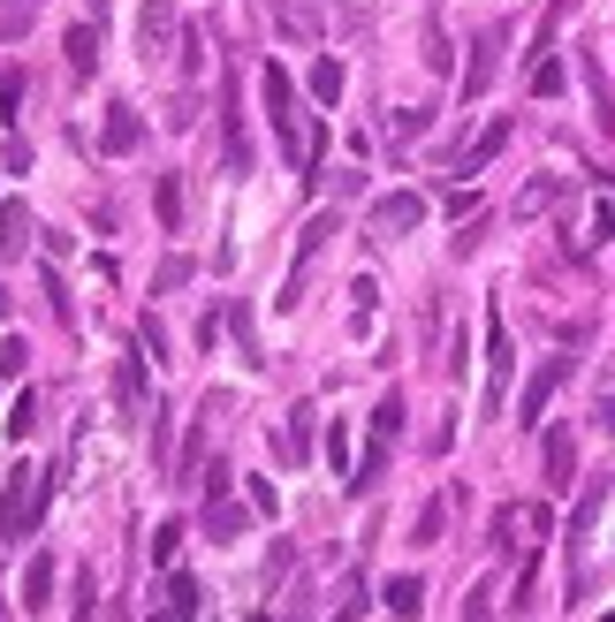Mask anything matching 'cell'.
I'll use <instances>...</instances> for the list:
<instances>
[{"instance_id":"7","label":"cell","mask_w":615,"mask_h":622,"mask_svg":"<svg viewBox=\"0 0 615 622\" xmlns=\"http://www.w3.org/2000/svg\"><path fill=\"white\" fill-rule=\"evenodd\" d=\"M220 160L236 167H251V129H244V91H236V77L220 83Z\"/></svg>"},{"instance_id":"36","label":"cell","mask_w":615,"mask_h":622,"mask_svg":"<svg viewBox=\"0 0 615 622\" xmlns=\"http://www.w3.org/2000/svg\"><path fill=\"white\" fill-rule=\"evenodd\" d=\"M426 69L448 77V31H440V16H426Z\"/></svg>"},{"instance_id":"33","label":"cell","mask_w":615,"mask_h":622,"mask_svg":"<svg viewBox=\"0 0 615 622\" xmlns=\"http://www.w3.org/2000/svg\"><path fill=\"white\" fill-rule=\"evenodd\" d=\"M373 304H380L373 274H357V282H350V319H357V327H373Z\"/></svg>"},{"instance_id":"14","label":"cell","mask_w":615,"mask_h":622,"mask_svg":"<svg viewBox=\"0 0 615 622\" xmlns=\"http://www.w3.org/2000/svg\"><path fill=\"white\" fill-rule=\"evenodd\" d=\"M228 342H236V357H244L251 373H259V365H266V342H259V312H251V304H228Z\"/></svg>"},{"instance_id":"16","label":"cell","mask_w":615,"mask_h":622,"mask_svg":"<svg viewBox=\"0 0 615 622\" xmlns=\"http://www.w3.org/2000/svg\"><path fill=\"white\" fill-rule=\"evenodd\" d=\"M380 608L396 622H418V608H426V577H388L380 584Z\"/></svg>"},{"instance_id":"51","label":"cell","mask_w":615,"mask_h":622,"mask_svg":"<svg viewBox=\"0 0 615 622\" xmlns=\"http://www.w3.org/2000/svg\"><path fill=\"white\" fill-rule=\"evenodd\" d=\"M350 8H357V0H350Z\"/></svg>"},{"instance_id":"6","label":"cell","mask_w":615,"mask_h":622,"mask_svg":"<svg viewBox=\"0 0 615 622\" xmlns=\"http://www.w3.org/2000/svg\"><path fill=\"white\" fill-rule=\"evenodd\" d=\"M555 532V516L539 509V501H509L502 516H494V546H539Z\"/></svg>"},{"instance_id":"8","label":"cell","mask_w":615,"mask_h":622,"mask_svg":"<svg viewBox=\"0 0 615 622\" xmlns=\"http://www.w3.org/2000/svg\"><path fill=\"white\" fill-rule=\"evenodd\" d=\"M571 379V357H539V373L525 379V395H517V425H539V411L555 403V387Z\"/></svg>"},{"instance_id":"11","label":"cell","mask_w":615,"mask_h":622,"mask_svg":"<svg viewBox=\"0 0 615 622\" xmlns=\"http://www.w3.org/2000/svg\"><path fill=\"white\" fill-rule=\"evenodd\" d=\"M137 145H145V115L115 99V107H107V122H99V152H115V160H130Z\"/></svg>"},{"instance_id":"19","label":"cell","mask_w":615,"mask_h":622,"mask_svg":"<svg viewBox=\"0 0 615 622\" xmlns=\"http://www.w3.org/2000/svg\"><path fill=\"white\" fill-rule=\"evenodd\" d=\"M577 77H585V91H593V122L615 129V91H608V77H601V61H593V53H577Z\"/></svg>"},{"instance_id":"39","label":"cell","mask_w":615,"mask_h":622,"mask_svg":"<svg viewBox=\"0 0 615 622\" xmlns=\"http://www.w3.org/2000/svg\"><path fill=\"white\" fill-rule=\"evenodd\" d=\"M182 77L190 83L206 77V39H198V31H182Z\"/></svg>"},{"instance_id":"42","label":"cell","mask_w":615,"mask_h":622,"mask_svg":"<svg viewBox=\"0 0 615 622\" xmlns=\"http://www.w3.org/2000/svg\"><path fill=\"white\" fill-rule=\"evenodd\" d=\"M39 289H46V304H53V319H69V289H61V274H53V266L39 274Z\"/></svg>"},{"instance_id":"38","label":"cell","mask_w":615,"mask_h":622,"mask_svg":"<svg viewBox=\"0 0 615 622\" xmlns=\"http://www.w3.org/2000/svg\"><path fill=\"white\" fill-rule=\"evenodd\" d=\"M16 115H23V77L8 69V77H0V122H16Z\"/></svg>"},{"instance_id":"12","label":"cell","mask_w":615,"mask_h":622,"mask_svg":"<svg viewBox=\"0 0 615 622\" xmlns=\"http://www.w3.org/2000/svg\"><path fill=\"white\" fill-rule=\"evenodd\" d=\"M115 403H122V417H152V387H145V357H122V365H115Z\"/></svg>"},{"instance_id":"20","label":"cell","mask_w":615,"mask_h":622,"mask_svg":"<svg viewBox=\"0 0 615 622\" xmlns=\"http://www.w3.org/2000/svg\"><path fill=\"white\" fill-rule=\"evenodd\" d=\"M502 145H509V122H486L479 137H472V145H464V160H456V175H479V167L494 160V152H502Z\"/></svg>"},{"instance_id":"50","label":"cell","mask_w":615,"mask_h":622,"mask_svg":"<svg viewBox=\"0 0 615 622\" xmlns=\"http://www.w3.org/2000/svg\"><path fill=\"white\" fill-rule=\"evenodd\" d=\"M0 175H8V167H0Z\"/></svg>"},{"instance_id":"46","label":"cell","mask_w":615,"mask_h":622,"mask_svg":"<svg viewBox=\"0 0 615 622\" xmlns=\"http://www.w3.org/2000/svg\"><path fill=\"white\" fill-rule=\"evenodd\" d=\"M91 600H99V592H91V577L77 584V622H91Z\"/></svg>"},{"instance_id":"43","label":"cell","mask_w":615,"mask_h":622,"mask_svg":"<svg viewBox=\"0 0 615 622\" xmlns=\"http://www.w3.org/2000/svg\"><path fill=\"white\" fill-rule=\"evenodd\" d=\"M426 122H434V115H426V107H410V115L388 122V137H426Z\"/></svg>"},{"instance_id":"41","label":"cell","mask_w":615,"mask_h":622,"mask_svg":"<svg viewBox=\"0 0 615 622\" xmlns=\"http://www.w3.org/2000/svg\"><path fill=\"white\" fill-rule=\"evenodd\" d=\"M464 622H494V584H472V600H464Z\"/></svg>"},{"instance_id":"10","label":"cell","mask_w":615,"mask_h":622,"mask_svg":"<svg viewBox=\"0 0 615 622\" xmlns=\"http://www.w3.org/2000/svg\"><path fill=\"white\" fill-rule=\"evenodd\" d=\"M426 220V198L418 190H388V198H373V236H410Z\"/></svg>"},{"instance_id":"21","label":"cell","mask_w":615,"mask_h":622,"mask_svg":"<svg viewBox=\"0 0 615 622\" xmlns=\"http://www.w3.org/2000/svg\"><path fill=\"white\" fill-rule=\"evenodd\" d=\"M0 250H8V258H23V250H31V206H16V198L0 206Z\"/></svg>"},{"instance_id":"17","label":"cell","mask_w":615,"mask_h":622,"mask_svg":"<svg viewBox=\"0 0 615 622\" xmlns=\"http://www.w3.org/2000/svg\"><path fill=\"white\" fill-rule=\"evenodd\" d=\"M539 456H547V486H555V494H563V486H571V471H577V441H571V433H563V425H555V433H547V448H539Z\"/></svg>"},{"instance_id":"37","label":"cell","mask_w":615,"mask_h":622,"mask_svg":"<svg viewBox=\"0 0 615 622\" xmlns=\"http://www.w3.org/2000/svg\"><path fill=\"white\" fill-rule=\"evenodd\" d=\"M274 8H281V31H289V39H311V31H319L311 8H297V0H274Z\"/></svg>"},{"instance_id":"5","label":"cell","mask_w":615,"mask_h":622,"mask_svg":"<svg viewBox=\"0 0 615 622\" xmlns=\"http://www.w3.org/2000/svg\"><path fill=\"white\" fill-rule=\"evenodd\" d=\"M137 53H145V61H168V53H182L176 0H145V8H137Z\"/></svg>"},{"instance_id":"48","label":"cell","mask_w":615,"mask_h":622,"mask_svg":"<svg viewBox=\"0 0 615 622\" xmlns=\"http://www.w3.org/2000/svg\"><path fill=\"white\" fill-rule=\"evenodd\" d=\"M8 312H16V296H8V289H0V319H8Z\"/></svg>"},{"instance_id":"40","label":"cell","mask_w":615,"mask_h":622,"mask_svg":"<svg viewBox=\"0 0 615 622\" xmlns=\"http://www.w3.org/2000/svg\"><path fill=\"white\" fill-rule=\"evenodd\" d=\"M176 546H182V524H160V532H152V562L168 570V562H176Z\"/></svg>"},{"instance_id":"32","label":"cell","mask_w":615,"mask_h":622,"mask_svg":"<svg viewBox=\"0 0 615 622\" xmlns=\"http://www.w3.org/2000/svg\"><path fill=\"white\" fill-rule=\"evenodd\" d=\"M555 198H563V182H555V175H547V182H532L525 198H517V220H532V213H547Z\"/></svg>"},{"instance_id":"23","label":"cell","mask_w":615,"mask_h":622,"mask_svg":"<svg viewBox=\"0 0 615 622\" xmlns=\"http://www.w3.org/2000/svg\"><path fill=\"white\" fill-rule=\"evenodd\" d=\"M198 608H206L198 577H182V570H176V577H168V615H176V622H198Z\"/></svg>"},{"instance_id":"1","label":"cell","mask_w":615,"mask_h":622,"mask_svg":"<svg viewBox=\"0 0 615 622\" xmlns=\"http://www.w3.org/2000/svg\"><path fill=\"white\" fill-rule=\"evenodd\" d=\"M259 99H266V122H274V137H281V160L297 167V175H311V167H319V122L305 115L297 77H289L281 61H266V69H259Z\"/></svg>"},{"instance_id":"15","label":"cell","mask_w":615,"mask_h":622,"mask_svg":"<svg viewBox=\"0 0 615 622\" xmlns=\"http://www.w3.org/2000/svg\"><path fill=\"white\" fill-rule=\"evenodd\" d=\"M311 441H319V411H311V403H297V411H289V425H281V456L305 463Z\"/></svg>"},{"instance_id":"13","label":"cell","mask_w":615,"mask_h":622,"mask_svg":"<svg viewBox=\"0 0 615 622\" xmlns=\"http://www.w3.org/2000/svg\"><path fill=\"white\" fill-rule=\"evenodd\" d=\"M53 577H61V562H53V554H31V562H23V577H16V600L39 615L46 600H53Z\"/></svg>"},{"instance_id":"26","label":"cell","mask_w":615,"mask_h":622,"mask_svg":"<svg viewBox=\"0 0 615 622\" xmlns=\"http://www.w3.org/2000/svg\"><path fill=\"white\" fill-rule=\"evenodd\" d=\"M152 206H160V228L176 236V228H182V182H176V175H160V182H152Z\"/></svg>"},{"instance_id":"44","label":"cell","mask_w":615,"mask_h":622,"mask_svg":"<svg viewBox=\"0 0 615 622\" xmlns=\"http://www.w3.org/2000/svg\"><path fill=\"white\" fill-rule=\"evenodd\" d=\"M23 365H31V349H23V342H0V379H16Z\"/></svg>"},{"instance_id":"45","label":"cell","mask_w":615,"mask_h":622,"mask_svg":"<svg viewBox=\"0 0 615 622\" xmlns=\"http://www.w3.org/2000/svg\"><path fill=\"white\" fill-rule=\"evenodd\" d=\"M251 509H259V516H274V509H281V494H274L266 478H251Z\"/></svg>"},{"instance_id":"35","label":"cell","mask_w":615,"mask_h":622,"mask_svg":"<svg viewBox=\"0 0 615 622\" xmlns=\"http://www.w3.org/2000/svg\"><path fill=\"white\" fill-rule=\"evenodd\" d=\"M585 244H615V198H601V206H593V220H585Z\"/></svg>"},{"instance_id":"22","label":"cell","mask_w":615,"mask_h":622,"mask_svg":"<svg viewBox=\"0 0 615 622\" xmlns=\"http://www.w3.org/2000/svg\"><path fill=\"white\" fill-rule=\"evenodd\" d=\"M343 61H335V53H319V61H311V99H319V107H335V99H343Z\"/></svg>"},{"instance_id":"52","label":"cell","mask_w":615,"mask_h":622,"mask_svg":"<svg viewBox=\"0 0 615 622\" xmlns=\"http://www.w3.org/2000/svg\"><path fill=\"white\" fill-rule=\"evenodd\" d=\"M608 190H615V182H608Z\"/></svg>"},{"instance_id":"30","label":"cell","mask_w":615,"mask_h":622,"mask_svg":"<svg viewBox=\"0 0 615 622\" xmlns=\"http://www.w3.org/2000/svg\"><path fill=\"white\" fill-rule=\"evenodd\" d=\"M31 425H39V395L23 387V395H16V411H8V441H31Z\"/></svg>"},{"instance_id":"27","label":"cell","mask_w":615,"mask_h":622,"mask_svg":"<svg viewBox=\"0 0 615 622\" xmlns=\"http://www.w3.org/2000/svg\"><path fill=\"white\" fill-rule=\"evenodd\" d=\"M440 532H448V494L418 509V524H410V540H418V546H440Z\"/></svg>"},{"instance_id":"3","label":"cell","mask_w":615,"mask_h":622,"mask_svg":"<svg viewBox=\"0 0 615 622\" xmlns=\"http://www.w3.org/2000/svg\"><path fill=\"white\" fill-rule=\"evenodd\" d=\"M327 236H335V213H311L305 236H297V266H289V282L274 296V312H297V304H305V282H311V266H319V250H327Z\"/></svg>"},{"instance_id":"9","label":"cell","mask_w":615,"mask_h":622,"mask_svg":"<svg viewBox=\"0 0 615 622\" xmlns=\"http://www.w3.org/2000/svg\"><path fill=\"white\" fill-rule=\"evenodd\" d=\"M502 46H509V23H486L479 46H472V69H464V99H486V83L502 69Z\"/></svg>"},{"instance_id":"29","label":"cell","mask_w":615,"mask_h":622,"mask_svg":"<svg viewBox=\"0 0 615 622\" xmlns=\"http://www.w3.org/2000/svg\"><path fill=\"white\" fill-rule=\"evenodd\" d=\"M373 441H403V395H380V411H373Z\"/></svg>"},{"instance_id":"4","label":"cell","mask_w":615,"mask_h":622,"mask_svg":"<svg viewBox=\"0 0 615 622\" xmlns=\"http://www.w3.org/2000/svg\"><path fill=\"white\" fill-rule=\"evenodd\" d=\"M509 379H517V342H509V327H502V312H486V417H502Z\"/></svg>"},{"instance_id":"31","label":"cell","mask_w":615,"mask_h":622,"mask_svg":"<svg viewBox=\"0 0 615 622\" xmlns=\"http://www.w3.org/2000/svg\"><path fill=\"white\" fill-rule=\"evenodd\" d=\"M190 274H198V266H190V258H160V274H152V296H168V289H182V282H190Z\"/></svg>"},{"instance_id":"18","label":"cell","mask_w":615,"mask_h":622,"mask_svg":"<svg viewBox=\"0 0 615 622\" xmlns=\"http://www.w3.org/2000/svg\"><path fill=\"white\" fill-rule=\"evenodd\" d=\"M244 524H251V509H244V501H228V494H206V532H214V540H236Z\"/></svg>"},{"instance_id":"47","label":"cell","mask_w":615,"mask_h":622,"mask_svg":"<svg viewBox=\"0 0 615 622\" xmlns=\"http://www.w3.org/2000/svg\"><path fill=\"white\" fill-rule=\"evenodd\" d=\"M593 417H601V433H615V395H608V403H601Z\"/></svg>"},{"instance_id":"24","label":"cell","mask_w":615,"mask_h":622,"mask_svg":"<svg viewBox=\"0 0 615 622\" xmlns=\"http://www.w3.org/2000/svg\"><path fill=\"white\" fill-rule=\"evenodd\" d=\"M69 69H77V77L99 69V23H77V31H69Z\"/></svg>"},{"instance_id":"28","label":"cell","mask_w":615,"mask_h":622,"mask_svg":"<svg viewBox=\"0 0 615 622\" xmlns=\"http://www.w3.org/2000/svg\"><path fill=\"white\" fill-rule=\"evenodd\" d=\"M563 83H571V69H563L555 53H539V61H532V99H555Z\"/></svg>"},{"instance_id":"34","label":"cell","mask_w":615,"mask_h":622,"mask_svg":"<svg viewBox=\"0 0 615 622\" xmlns=\"http://www.w3.org/2000/svg\"><path fill=\"white\" fill-rule=\"evenodd\" d=\"M31 31V0H0V39H23Z\"/></svg>"},{"instance_id":"2","label":"cell","mask_w":615,"mask_h":622,"mask_svg":"<svg viewBox=\"0 0 615 622\" xmlns=\"http://www.w3.org/2000/svg\"><path fill=\"white\" fill-rule=\"evenodd\" d=\"M61 486V471H39V463H16L8 471V494H0V540H31L46 524V501Z\"/></svg>"},{"instance_id":"25","label":"cell","mask_w":615,"mask_h":622,"mask_svg":"<svg viewBox=\"0 0 615 622\" xmlns=\"http://www.w3.org/2000/svg\"><path fill=\"white\" fill-rule=\"evenodd\" d=\"M327 471H335L343 486H350V478H357V463H350V425H343V417L327 425Z\"/></svg>"},{"instance_id":"49","label":"cell","mask_w":615,"mask_h":622,"mask_svg":"<svg viewBox=\"0 0 615 622\" xmlns=\"http://www.w3.org/2000/svg\"><path fill=\"white\" fill-rule=\"evenodd\" d=\"M152 622H176V615H152Z\"/></svg>"}]
</instances>
